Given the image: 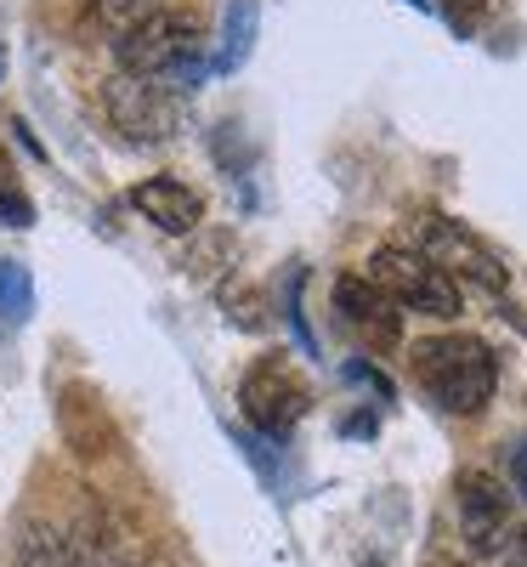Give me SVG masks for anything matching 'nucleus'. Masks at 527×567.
Wrapping results in <instances>:
<instances>
[{
	"label": "nucleus",
	"mask_w": 527,
	"mask_h": 567,
	"mask_svg": "<svg viewBox=\"0 0 527 567\" xmlns=\"http://www.w3.org/2000/svg\"><path fill=\"white\" fill-rule=\"evenodd\" d=\"M334 312H341V323L352 329L369 352H392L403 341V307L380 290V284H369L358 272L334 284Z\"/></svg>",
	"instance_id": "obj_8"
},
{
	"label": "nucleus",
	"mask_w": 527,
	"mask_h": 567,
	"mask_svg": "<svg viewBox=\"0 0 527 567\" xmlns=\"http://www.w3.org/2000/svg\"><path fill=\"white\" fill-rule=\"evenodd\" d=\"M29 307H34V296H29V272H23L18 261H0V318L23 323Z\"/></svg>",
	"instance_id": "obj_12"
},
{
	"label": "nucleus",
	"mask_w": 527,
	"mask_h": 567,
	"mask_svg": "<svg viewBox=\"0 0 527 567\" xmlns=\"http://www.w3.org/2000/svg\"><path fill=\"white\" fill-rule=\"evenodd\" d=\"M459 534H465V550L476 561L488 556H505L510 550V494L488 477V471H465L459 477Z\"/></svg>",
	"instance_id": "obj_7"
},
{
	"label": "nucleus",
	"mask_w": 527,
	"mask_h": 567,
	"mask_svg": "<svg viewBox=\"0 0 527 567\" xmlns=\"http://www.w3.org/2000/svg\"><path fill=\"white\" fill-rule=\"evenodd\" d=\"M459 7H471V12H476V7H483V0H459Z\"/></svg>",
	"instance_id": "obj_15"
},
{
	"label": "nucleus",
	"mask_w": 527,
	"mask_h": 567,
	"mask_svg": "<svg viewBox=\"0 0 527 567\" xmlns=\"http://www.w3.org/2000/svg\"><path fill=\"white\" fill-rule=\"evenodd\" d=\"M131 205L148 216L159 233H194L199 221H205V199L194 194L187 182H170V176H148V182H136L131 187Z\"/></svg>",
	"instance_id": "obj_9"
},
{
	"label": "nucleus",
	"mask_w": 527,
	"mask_h": 567,
	"mask_svg": "<svg viewBox=\"0 0 527 567\" xmlns=\"http://www.w3.org/2000/svg\"><path fill=\"white\" fill-rule=\"evenodd\" d=\"M103 109H108L114 131H125V142H148V148L170 142L182 125L176 91H165L159 80H142V74H114L103 85Z\"/></svg>",
	"instance_id": "obj_5"
},
{
	"label": "nucleus",
	"mask_w": 527,
	"mask_h": 567,
	"mask_svg": "<svg viewBox=\"0 0 527 567\" xmlns=\"http://www.w3.org/2000/svg\"><path fill=\"white\" fill-rule=\"evenodd\" d=\"M0 74H7V63H0Z\"/></svg>",
	"instance_id": "obj_16"
},
{
	"label": "nucleus",
	"mask_w": 527,
	"mask_h": 567,
	"mask_svg": "<svg viewBox=\"0 0 527 567\" xmlns=\"http://www.w3.org/2000/svg\"><path fill=\"white\" fill-rule=\"evenodd\" d=\"M369 284H380L403 312H425V318H459V284L437 267L425 261L414 245H380L369 256Z\"/></svg>",
	"instance_id": "obj_2"
},
{
	"label": "nucleus",
	"mask_w": 527,
	"mask_h": 567,
	"mask_svg": "<svg viewBox=\"0 0 527 567\" xmlns=\"http://www.w3.org/2000/svg\"><path fill=\"white\" fill-rule=\"evenodd\" d=\"M250 40H256V0H232L221 12V45H216V69H238L250 58Z\"/></svg>",
	"instance_id": "obj_11"
},
{
	"label": "nucleus",
	"mask_w": 527,
	"mask_h": 567,
	"mask_svg": "<svg viewBox=\"0 0 527 567\" xmlns=\"http://www.w3.org/2000/svg\"><path fill=\"white\" fill-rule=\"evenodd\" d=\"M414 381L448 414H483L499 386V363L476 336H431L414 347Z\"/></svg>",
	"instance_id": "obj_1"
},
{
	"label": "nucleus",
	"mask_w": 527,
	"mask_h": 567,
	"mask_svg": "<svg viewBox=\"0 0 527 567\" xmlns=\"http://www.w3.org/2000/svg\"><path fill=\"white\" fill-rule=\"evenodd\" d=\"M194 23L176 12H148L142 23H131L125 34H114V63L120 74H142V80H165L182 63H194Z\"/></svg>",
	"instance_id": "obj_4"
},
{
	"label": "nucleus",
	"mask_w": 527,
	"mask_h": 567,
	"mask_svg": "<svg viewBox=\"0 0 527 567\" xmlns=\"http://www.w3.org/2000/svg\"><path fill=\"white\" fill-rule=\"evenodd\" d=\"M505 567H527V528L510 539V550H505Z\"/></svg>",
	"instance_id": "obj_14"
},
{
	"label": "nucleus",
	"mask_w": 527,
	"mask_h": 567,
	"mask_svg": "<svg viewBox=\"0 0 527 567\" xmlns=\"http://www.w3.org/2000/svg\"><path fill=\"white\" fill-rule=\"evenodd\" d=\"M510 483H516V494L527 499V437L510 449Z\"/></svg>",
	"instance_id": "obj_13"
},
{
	"label": "nucleus",
	"mask_w": 527,
	"mask_h": 567,
	"mask_svg": "<svg viewBox=\"0 0 527 567\" xmlns=\"http://www.w3.org/2000/svg\"><path fill=\"white\" fill-rule=\"evenodd\" d=\"M238 403H245V414L261 425L267 437H290L296 425H301V414L312 409V386H307L283 358H267V363H256V369L245 374Z\"/></svg>",
	"instance_id": "obj_6"
},
{
	"label": "nucleus",
	"mask_w": 527,
	"mask_h": 567,
	"mask_svg": "<svg viewBox=\"0 0 527 567\" xmlns=\"http://www.w3.org/2000/svg\"><path fill=\"white\" fill-rule=\"evenodd\" d=\"M18 567H80V556H74V539L63 528L29 523L18 539Z\"/></svg>",
	"instance_id": "obj_10"
},
{
	"label": "nucleus",
	"mask_w": 527,
	"mask_h": 567,
	"mask_svg": "<svg viewBox=\"0 0 527 567\" xmlns=\"http://www.w3.org/2000/svg\"><path fill=\"white\" fill-rule=\"evenodd\" d=\"M414 250L425 261H437L454 284H476V290H488V296H505V284H510L505 261L476 239L471 227H459L448 216H414Z\"/></svg>",
	"instance_id": "obj_3"
}]
</instances>
